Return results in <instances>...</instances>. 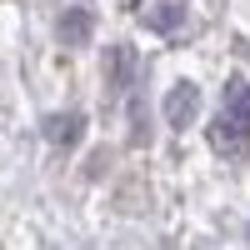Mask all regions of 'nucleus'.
I'll use <instances>...</instances> for the list:
<instances>
[{
    "label": "nucleus",
    "mask_w": 250,
    "mask_h": 250,
    "mask_svg": "<svg viewBox=\"0 0 250 250\" xmlns=\"http://www.w3.org/2000/svg\"><path fill=\"white\" fill-rule=\"evenodd\" d=\"M105 85L115 95H125V90L135 85V50L130 45H110L105 50Z\"/></svg>",
    "instance_id": "20e7f679"
},
{
    "label": "nucleus",
    "mask_w": 250,
    "mask_h": 250,
    "mask_svg": "<svg viewBox=\"0 0 250 250\" xmlns=\"http://www.w3.org/2000/svg\"><path fill=\"white\" fill-rule=\"evenodd\" d=\"M195 115H200V85L195 80H175L165 90V125L185 130V125H195Z\"/></svg>",
    "instance_id": "f03ea898"
},
{
    "label": "nucleus",
    "mask_w": 250,
    "mask_h": 250,
    "mask_svg": "<svg viewBox=\"0 0 250 250\" xmlns=\"http://www.w3.org/2000/svg\"><path fill=\"white\" fill-rule=\"evenodd\" d=\"M185 25V5H150L145 10V30H155V35H175Z\"/></svg>",
    "instance_id": "39448f33"
},
{
    "label": "nucleus",
    "mask_w": 250,
    "mask_h": 250,
    "mask_svg": "<svg viewBox=\"0 0 250 250\" xmlns=\"http://www.w3.org/2000/svg\"><path fill=\"white\" fill-rule=\"evenodd\" d=\"M245 235H250V225H245Z\"/></svg>",
    "instance_id": "0eeeda50"
},
{
    "label": "nucleus",
    "mask_w": 250,
    "mask_h": 250,
    "mask_svg": "<svg viewBox=\"0 0 250 250\" xmlns=\"http://www.w3.org/2000/svg\"><path fill=\"white\" fill-rule=\"evenodd\" d=\"M40 130H45V140L55 145V150H75L80 135H85V115L80 110H50L45 120H40Z\"/></svg>",
    "instance_id": "7ed1b4c3"
},
{
    "label": "nucleus",
    "mask_w": 250,
    "mask_h": 250,
    "mask_svg": "<svg viewBox=\"0 0 250 250\" xmlns=\"http://www.w3.org/2000/svg\"><path fill=\"white\" fill-rule=\"evenodd\" d=\"M60 40L65 45H85L90 40V10H65L60 15Z\"/></svg>",
    "instance_id": "423d86ee"
},
{
    "label": "nucleus",
    "mask_w": 250,
    "mask_h": 250,
    "mask_svg": "<svg viewBox=\"0 0 250 250\" xmlns=\"http://www.w3.org/2000/svg\"><path fill=\"white\" fill-rule=\"evenodd\" d=\"M210 145L220 155H240L250 145V80L245 75H230L220 90V110L210 120Z\"/></svg>",
    "instance_id": "f257e3e1"
}]
</instances>
